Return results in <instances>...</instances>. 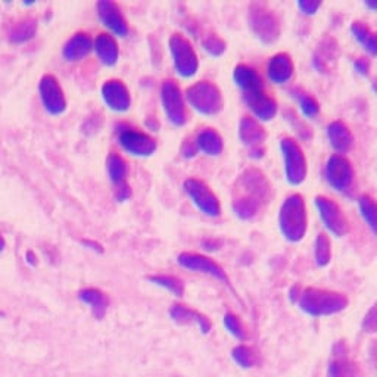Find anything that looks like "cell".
I'll use <instances>...</instances> for the list:
<instances>
[{
  "label": "cell",
  "mask_w": 377,
  "mask_h": 377,
  "mask_svg": "<svg viewBox=\"0 0 377 377\" xmlns=\"http://www.w3.org/2000/svg\"><path fill=\"white\" fill-rule=\"evenodd\" d=\"M314 205H316L324 227L336 238H343L350 231V222L342 208L333 199L324 196L314 198Z\"/></svg>",
  "instance_id": "30bf717a"
},
{
  "label": "cell",
  "mask_w": 377,
  "mask_h": 377,
  "mask_svg": "<svg viewBox=\"0 0 377 377\" xmlns=\"http://www.w3.org/2000/svg\"><path fill=\"white\" fill-rule=\"evenodd\" d=\"M202 49L212 58H219L226 52V43L222 37L210 34L202 40Z\"/></svg>",
  "instance_id": "e575fe53"
},
{
  "label": "cell",
  "mask_w": 377,
  "mask_h": 377,
  "mask_svg": "<svg viewBox=\"0 0 377 377\" xmlns=\"http://www.w3.org/2000/svg\"><path fill=\"white\" fill-rule=\"evenodd\" d=\"M102 99L114 113L122 114L132 108L130 91L121 80H108L102 86Z\"/></svg>",
  "instance_id": "ac0fdd59"
},
{
  "label": "cell",
  "mask_w": 377,
  "mask_h": 377,
  "mask_svg": "<svg viewBox=\"0 0 377 377\" xmlns=\"http://www.w3.org/2000/svg\"><path fill=\"white\" fill-rule=\"evenodd\" d=\"M298 8L304 15H316L321 8V2H312V0H302L298 2Z\"/></svg>",
  "instance_id": "74e56055"
},
{
  "label": "cell",
  "mask_w": 377,
  "mask_h": 377,
  "mask_svg": "<svg viewBox=\"0 0 377 377\" xmlns=\"http://www.w3.org/2000/svg\"><path fill=\"white\" fill-rule=\"evenodd\" d=\"M4 249H5V239H4V236L0 234V253H2Z\"/></svg>",
  "instance_id": "7dc6e473"
},
{
  "label": "cell",
  "mask_w": 377,
  "mask_h": 377,
  "mask_svg": "<svg viewBox=\"0 0 377 377\" xmlns=\"http://www.w3.org/2000/svg\"><path fill=\"white\" fill-rule=\"evenodd\" d=\"M186 102L203 117H215L223 111L224 101L219 89L211 82H198L184 93Z\"/></svg>",
  "instance_id": "277c9868"
},
{
  "label": "cell",
  "mask_w": 377,
  "mask_h": 377,
  "mask_svg": "<svg viewBox=\"0 0 377 377\" xmlns=\"http://www.w3.org/2000/svg\"><path fill=\"white\" fill-rule=\"evenodd\" d=\"M233 82L238 86L242 93H250V91H257L264 89V83L261 75L248 65H238L233 70Z\"/></svg>",
  "instance_id": "cb8c5ba5"
},
{
  "label": "cell",
  "mask_w": 377,
  "mask_h": 377,
  "mask_svg": "<svg viewBox=\"0 0 377 377\" xmlns=\"http://www.w3.org/2000/svg\"><path fill=\"white\" fill-rule=\"evenodd\" d=\"M80 301H83L84 304H87L91 311H93V316L96 319H103V316L106 314V309H108V305H109V300L108 296L101 292L99 289H84L80 292Z\"/></svg>",
  "instance_id": "4316f807"
},
{
  "label": "cell",
  "mask_w": 377,
  "mask_h": 377,
  "mask_svg": "<svg viewBox=\"0 0 377 377\" xmlns=\"http://www.w3.org/2000/svg\"><path fill=\"white\" fill-rule=\"evenodd\" d=\"M314 260L321 269H324L332 261V243H330L328 236L324 233H320L316 238V242H314Z\"/></svg>",
  "instance_id": "f546056e"
},
{
  "label": "cell",
  "mask_w": 377,
  "mask_h": 377,
  "mask_svg": "<svg viewBox=\"0 0 377 377\" xmlns=\"http://www.w3.org/2000/svg\"><path fill=\"white\" fill-rule=\"evenodd\" d=\"M84 245H89V248H91V249H96L98 250V253H103V248L99 245V243H96V242H91V241H84L83 242Z\"/></svg>",
  "instance_id": "ee69618b"
},
{
  "label": "cell",
  "mask_w": 377,
  "mask_h": 377,
  "mask_svg": "<svg viewBox=\"0 0 377 377\" xmlns=\"http://www.w3.org/2000/svg\"><path fill=\"white\" fill-rule=\"evenodd\" d=\"M148 280L151 283H153V285L168 290L174 296L181 298L184 295V283L179 277L165 276V274H155V276H149Z\"/></svg>",
  "instance_id": "4dcf8cb0"
},
{
  "label": "cell",
  "mask_w": 377,
  "mask_h": 377,
  "mask_svg": "<svg viewBox=\"0 0 377 377\" xmlns=\"http://www.w3.org/2000/svg\"><path fill=\"white\" fill-rule=\"evenodd\" d=\"M108 176L114 184V193L117 202H127L132 198V187L127 183L129 167L125 160L118 153H111L106 160Z\"/></svg>",
  "instance_id": "9a60e30c"
},
{
  "label": "cell",
  "mask_w": 377,
  "mask_h": 377,
  "mask_svg": "<svg viewBox=\"0 0 377 377\" xmlns=\"http://www.w3.org/2000/svg\"><path fill=\"white\" fill-rule=\"evenodd\" d=\"M219 245V243H222V242H218V241H212V239H208V241H205V242H203V248H205L207 250H217V248L214 246V245Z\"/></svg>",
  "instance_id": "7bdbcfd3"
},
{
  "label": "cell",
  "mask_w": 377,
  "mask_h": 377,
  "mask_svg": "<svg viewBox=\"0 0 377 377\" xmlns=\"http://www.w3.org/2000/svg\"><path fill=\"white\" fill-rule=\"evenodd\" d=\"M377 327V316H376V307H371V309L367 312V316L363 321V328L367 333H374Z\"/></svg>",
  "instance_id": "f35d334b"
},
{
  "label": "cell",
  "mask_w": 377,
  "mask_h": 377,
  "mask_svg": "<svg viewBox=\"0 0 377 377\" xmlns=\"http://www.w3.org/2000/svg\"><path fill=\"white\" fill-rule=\"evenodd\" d=\"M364 6L369 8L371 12H374L377 9V4L376 2H364Z\"/></svg>",
  "instance_id": "f6af8a7d"
},
{
  "label": "cell",
  "mask_w": 377,
  "mask_h": 377,
  "mask_svg": "<svg viewBox=\"0 0 377 377\" xmlns=\"http://www.w3.org/2000/svg\"><path fill=\"white\" fill-rule=\"evenodd\" d=\"M298 307L302 312L311 317H328L342 312L348 307V298L332 290H324L317 288L301 289L296 300Z\"/></svg>",
  "instance_id": "7a4b0ae2"
},
{
  "label": "cell",
  "mask_w": 377,
  "mask_h": 377,
  "mask_svg": "<svg viewBox=\"0 0 377 377\" xmlns=\"http://www.w3.org/2000/svg\"><path fill=\"white\" fill-rule=\"evenodd\" d=\"M180 152H181V155L184 156L186 160H192V158H195L196 153H198V148H196V145H195V141H192V140H184V141H183V145H181Z\"/></svg>",
  "instance_id": "60d3db41"
},
{
  "label": "cell",
  "mask_w": 377,
  "mask_h": 377,
  "mask_svg": "<svg viewBox=\"0 0 377 377\" xmlns=\"http://www.w3.org/2000/svg\"><path fill=\"white\" fill-rule=\"evenodd\" d=\"M170 317L171 320L177 324H188V323H196L200 332L203 335H208L211 332V323L210 320L202 316V314L187 308L184 305L176 304L170 308Z\"/></svg>",
  "instance_id": "603a6c76"
},
{
  "label": "cell",
  "mask_w": 377,
  "mask_h": 377,
  "mask_svg": "<svg viewBox=\"0 0 377 377\" xmlns=\"http://www.w3.org/2000/svg\"><path fill=\"white\" fill-rule=\"evenodd\" d=\"M170 53L176 72L181 78H192L199 70V59L192 43L183 34H172L168 40Z\"/></svg>",
  "instance_id": "52a82bcc"
},
{
  "label": "cell",
  "mask_w": 377,
  "mask_h": 377,
  "mask_svg": "<svg viewBox=\"0 0 377 377\" xmlns=\"http://www.w3.org/2000/svg\"><path fill=\"white\" fill-rule=\"evenodd\" d=\"M195 145L198 148V152H202L207 156H219L224 151V141L223 137L219 136L218 132L214 129H202L195 136Z\"/></svg>",
  "instance_id": "7402d4cb"
},
{
  "label": "cell",
  "mask_w": 377,
  "mask_h": 377,
  "mask_svg": "<svg viewBox=\"0 0 377 377\" xmlns=\"http://www.w3.org/2000/svg\"><path fill=\"white\" fill-rule=\"evenodd\" d=\"M93 49L103 65L114 67L118 62L120 49L115 39L111 34H99L93 43Z\"/></svg>",
  "instance_id": "d4e9b609"
},
{
  "label": "cell",
  "mask_w": 377,
  "mask_h": 377,
  "mask_svg": "<svg viewBox=\"0 0 377 377\" xmlns=\"http://www.w3.org/2000/svg\"><path fill=\"white\" fill-rule=\"evenodd\" d=\"M293 96L296 98L298 103H300L301 113L305 118H314L320 114V105L307 91H302L300 89H293Z\"/></svg>",
  "instance_id": "836d02e7"
},
{
  "label": "cell",
  "mask_w": 377,
  "mask_h": 377,
  "mask_svg": "<svg viewBox=\"0 0 377 377\" xmlns=\"http://www.w3.org/2000/svg\"><path fill=\"white\" fill-rule=\"evenodd\" d=\"M326 136L328 145L332 146L338 155H343L351 151L354 145V137L350 129L342 121H333L326 127Z\"/></svg>",
  "instance_id": "44dd1931"
},
{
  "label": "cell",
  "mask_w": 377,
  "mask_h": 377,
  "mask_svg": "<svg viewBox=\"0 0 377 377\" xmlns=\"http://www.w3.org/2000/svg\"><path fill=\"white\" fill-rule=\"evenodd\" d=\"M358 210H359L361 217H363V219L366 222V224L376 234L377 233V208H376V202L369 195L361 196L358 199Z\"/></svg>",
  "instance_id": "1f68e13d"
},
{
  "label": "cell",
  "mask_w": 377,
  "mask_h": 377,
  "mask_svg": "<svg viewBox=\"0 0 377 377\" xmlns=\"http://www.w3.org/2000/svg\"><path fill=\"white\" fill-rule=\"evenodd\" d=\"M36 33H37V23L33 20H25L12 28L9 39L12 43H25L33 39Z\"/></svg>",
  "instance_id": "d6a6232c"
},
{
  "label": "cell",
  "mask_w": 377,
  "mask_h": 377,
  "mask_svg": "<svg viewBox=\"0 0 377 377\" xmlns=\"http://www.w3.org/2000/svg\"><path fill=\"white\" fill-rule=\"evenodd\" d=\"M231 358L236 364H239L242 369H250L257 364V358L254 352L246 347H236L231 351Z\"/></svg>",
  "instance_id": "d590c367"
},
{
  "label": "cell",
  "mask_w": 377,
  "mask_h": 377,
  "mask_svg": "<svg viewBox=\"0 0 377 377\" xmlns=\"http://www.w3.org/2000/svg\"><path fill=\"white\" fill-rule=\"evenodd\" d=\"M40 99L44 109L51 115H60L65 113L67 101L59 83L53 75H44L39 84Z\"/></svg>",
  "instance_id": "2e32d148"
},
{
  "label": "cell",
  "mask_w": 377,
  "mask_h": 377,
  "mask_svg": "<svg viewBox=\"0 0 377 377\" xmlns=\"http://www.w3.org/2000/svg\"><path fill=\"white\" fill-rule=\"evenodd\" d=\"M295 72V65L293 60L288 53H276L274 56L270 58V60L267 62V77L273 84L283 86L288 82H290V78L293 77Z\"/></svg>",
  "instance_id": "ffe728a7"
},
{
  "label": "cell",
  "mask_w": 377,
  "mask_h": 377,
  "mask_svg": "<svg viewBox=\"0 0 377 377\" xmlns=\"http://www.w3.org/2000/svg\"><path fill=\"white\" fill-rule=\"evenodd\" d=\"M223 324L224 327L227 328V332L239 340H245L246 339V332H245V327L241 321V319L238 316H234V314H226L224 319H223Z\"/></svg>",
  "instance_id": "8d00e7d4"
},
{
  "label": "cell",
  "mask_w": 377,
  "mask_h": 377,
  "mask_svg": "<svg viewBox=\"0 0 377 377\" xmlns=\"http://www.w3.org/2000/svg\"><path fill=\"white\" fill-rule=\"evenodd\" d=\"M231 210L242 222L254 219L271 198V184L258 168H248L234 184Z\"/></svg>",
  "instance_id": "6da1fadb"
},
{
  "label": "cell",
  "mask_w": 377,
  "mask_h": 377,
  "mask_svg": "<svg viewBox=\"0 0 377 377\" xmlns=\"http://www.w3.org/2000/svg\"><path fill=\"white\" fill-rule=\"evenodd\" d=\"M238 134H239L242 145L249 149V155L253 156V158L255 160L262 158L265 152L264 145H265L267 133L260 121H257L253 117H243L239 122Z\"/></svg>",
  "instance_id": "4fadbf2b"
},
{
  "label": "cell",
  "mask_w": 377,
  "mask_h": 377,
  "mask_svg": "<svg viewBox=\"0 0 377 377\" xmlns=\"http://www.w3.org/2000/svg\"><path fill=\"white\" fill-rule=\"evenodd\" d=\"M27 257H28L27 260H28V262H30V264H33V265H36V261L33 260V258H34L33 253H28V254H27Z\"/></svg>",
  "instance_id": "bcb514c9"
},
{
  "label": "cell",
  "mask_w": 377,
  "mask_h": 377,
  "mask_svg": "<svg viewBox=\"0 0 377 377\" xmlns=\"http://www.w3.org/2000/svg\"><path fill=\"white\" fill-rule=\"evenodd\" d=\"M93 49V40L86 33H77L64 46V58L70 62L82 60L89 56Z\"/></svg>",
  "instance_id": "484cf974"
},
{
  "label": "cell",
  "mask_w": 377,
  "mask_h": 377,
  "mask_svg": "<svg viewBox=\"0 0 377 377\" xmlns=\"http://www.w3.org/2000/svg\"><path fill=\"white\" fill-rule=\"evenodd\" d=\"M328 377H354V367L347 358L343 345L335 347V357L328 366Z\"/></svg>",
  "instance_id": "83f0119b"
},
{
  "label": "cell",
  "mask_w": 377,
  "mask_h": 377,
  "mask_svg": "<svg viewBox=\"0 0 377 377\" xmlns=\"http://www.w3.org/2000/svg\"><path fill=\"white\" fill-rule=\"evenodd\" d=\"M98 13L102 24L117 37H127L129 36V25L117 4L111 0H103L98 4Z\"/></svg>",
  "instance_id": "d6986e66"
},
{
  "label": "cell",
  "mask_w": 377,
  "mask_h": 377,
  "mask_svg": "<svg viewBox=\"0 0 377 377\" xmlns=\"http://www.w3.org/2000/svg\"><path fill=\"white\" fill-rule=\"evenodd\" d=\"M177 262L186 270L207 274V276L217 279L218 281L230 285V279L223 267L205 255L195 254V253H181L177 258Z\"/></svg>",
  "instance_id": "5bb4252c"
},
{
  "label": "cell",
  "mask_w": 377,
  "mask_h": 377,
  "mask_svg": "<svg viewBox=\"0 0 377 377\" xmlns=\"http://www.w3.org/2000/svg\"><path fill=\"white\" fill-rule=\"evenodd\" d=\"M280 152L283 162H285V176L288 183L292 186L302 184L308 174V165L301 146L298 145L296 140L285 137L280 140Z\"/></svg>",
  "instance_id": "ba28073f"
},
{
  "label": "cell",
  "mask_w": 377,
  "mask_h": 377,
  "mask_svg": "<svg viewBox=\"0 0 377 377\" xmlns=\"http://www.w3.org/2000/svg\"><path fill=\"white\" fill-rule=\"evenodd\" d=\"M351 34L355 37V40L361 44V47H363L366 52H369L371 56H376L377 43L373 31L369 27L363 25L361 23H354L351 25Z\"/></svg>",
  "instance_id": "f1b7e54d"
},
{
  "label": "cell",
  "mask_w": 377,
  "mask_h": 377,
  "mask_svg": "<svg viewBox=\"0 0 377 377\" xmlns=\"http://www.w3.org/2000/svg\"><path fill=\"white\" fill-rule=\"evenodd\" d=\"M370 60L367 58H358L354 60V70L355 72H358L359 75L367 77L370 74Z\"/></svg>",
  "instance_id": "ab89813d"
},
{
  "label": "cell",
  "mask_w": 377,
  "mask_h": 377,
  "mask_svg": "<svg viewBox=\"0 0 377 377\" xmlns=\"http://www.w3.org/2000/svg\"><path fill=\"white\" fill-rule=\"evenodd\" d=\"M279 229L288 242L298 243L305 238L308 229V215L305 200L300 193L285 199L279 211Z\"/></svg>",
  "instance_id": "3957f363"
},
{
  "label": "cell",
  "mask_w": 377,
  "mask_h": 377,
  "mask_svg": "<svg viewBox=\"0 0 377 377\" xmlns=\"http://www.w3.org/2000/svg\"><path fill=\"white\" fill-rule=\"evenodd\" d=\"M245 105L250 109L257 121H271L277 114V102L269 96L265 90H257L250 93H242Z\"/></svg>",
  "instance_id": "e0dca14e"
},
{
  "label": "cell",
  "mask_w": 377,
  "mask_h": 377,
  "mask_svg": "<svg viewBox=\"0 0 377 377\" xmlns=\"http://www.w3.org/2000/svg\"><path fill=\"white\" fill-rule=\"evenodd\" d=\"M187 196L191 198L193 205L208 217L217 218L222 215V205L215 193L208 187V184L198 179H187L183 184Z\"/></svg>",
  "instance_id": "7c38bea8"
},
{
  "label": "cell",
  "mask_w": 377,
  "mask_h": 377,
  "mask_svg": "<svg viewBox=\"0 0 377 377\" xmlns=\"http://www.w3.org/2000/svg\"><path fill=\"white\" fill-rule=\"evenodd\" d=\"M160 93H161L162 109L167 120L174 125V127H183L187 122V114L183 93L179 84L172 80H165L161 84Z\"/></svg>",
  "instance_id": "8fae6325"
},
{
  "label": "cell",
  "mask_w": 377,
  "mask_h": 377,
  "mask_svg": "<svg viewBox=\"0 0 377 377\" xmlns=\"http://www.w3.org/2000/svg\"><path fill=\"white\" fill-rule=\"evenodd\" d=\"M118 143L125 152L132 156H137V158H149L158 148L156 140L152 136L139 132L130 125H120Z\"/></svg>",
  "instance_id": "9c48e42d"
},
{
  "label": "cell",
  "mask_w": 377,
  "mask_h": 377,
  "mask_svg": "<svg viewBox=\"0 0 377 377\" xmlns=\"http://www.w3.org/2000/svg\"><path fill=\"white\" fill-rule=\"evenodd\" d=\"M249 27L254 36L265 46L276 43L280 37L281 27L277 15L262 4H253L249 9Z\"/></svg>",
  "instance_id": "5b68a950"
},
{
  "label": "cell",
  "mask_w": 377,
  "mask_h": 377,
  "mask_svg": "<svg viewBox=\"0 0 377 377\" xmlns=\"http://www.w3.org/2000/svg\"><path fill=\"white\" fill-rule=\"evenodd\" d=\"M324 179L333 191L342 195H351L355 186V171L343 155L335 153L326 161Z\"/></svg>",
  "instance_id": "8992f818"
},
{
  "label": "cell",
  "mask_w": 377,
  "mask_h": 377,
  "mask_svg": "<svg viewBox=\"0 0 377 377\" xmlns=\"http://www.w3.org/2000/svg\"><path fill=\"white\" fill-rule=\"evenodd\" d=\"M146 125L149 127V130H152V132H158V129H160V122L156 121L153 117H149L146 120Z\"/></svg>",
  "instance_id": "b9f144b4"
}]
</instances>
